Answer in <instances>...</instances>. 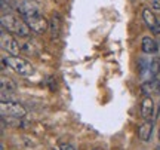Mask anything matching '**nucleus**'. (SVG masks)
<instances>
[{"instance_id":"1","label":"nucleus","mask_w":160,"mask_h":150,"mask_svg":"<svg viewBox=\"0 0 160 150\" xmlns=\"http://www.w3.org/2000/svg\"><path fill=\"white\" fill-rule=\"evenodd\" d=\"M2 28L8 30L9 33H15L19 37H28L30 36V27L25 23V19H19L17 15H13L12 12H2Z\"/></svg>"},{"instance_id":"2","label":"nucleus","mask_w":160,"mask_h":150,"mask_svg":"<svg viewBox=\"0 0 160 150\" xmlns=\"http://www.w3.org/2000/svg\"><path fill=\"white\" fill-rule=\"evenodd\" d=\"M3 63L8 64L15 73H18L19 76H31L34 73V69L33 65L25 61L22 58L17 57V55H9V57H5L3 58Z\"/></svg>"},{"instance_id":"3","label":"nucleus","mask_w":160,"mask_h":150,"mask_svg":"<svg viewBox=\"0 0 160 150\" xmlns=\"http://www.w3.org/2000/svg\"><path fill=\"white\" fill-rule=\"evenodd\" d=\"M0 111H2V117H9V119H24L27 115V110L22 104L12 103V101H2Z\"/></svg>"},{"instance_id":"4","label":"nucleus","mask_w":160,"mask_h":150,"mask_svg":"<svg viewBox=\"0 0 160 150\" xmlns=\"http://www.w3.org/2000/svg\"><path fill=\"white\" fill-rule=\"evenodd\" d=\"M25 23L28 24V27L31 31H34L37 34H43L45 31H48L49 28V23L46 21V18L37 12V13H33V15H30V17H25Z\"/></svg>"},{"instance_id":"5","label":"nucleus","mask_w":160,"mask_h":150,"mask_svg":"<svg viewBox=\"0 0 160 150\" xmlns=\"http://www.w3.org/2000/svg\"><path fill=\"white\" fill-rule=\"evenodd\" d=\"M0 40H2V48H3V51H6L9 55H18V54H19V45H18L17 39H15L8 30L2 28Z\"/></svg>"},{"instance_id":"6","label":"nucleus","mask_w":160,"mask_h":150,"mask_svg":"<svg viewBox=\"0 0 160 150\" xmlns=\"http://www.w3.org/2000/svg\"><path fill=\"white\" fill-rule=\"evenodd\" d=\"M153 115H154V103H153V98L147 95L142 98V103H141V116L144 121H151Z\"/></svg>"},{"instance_id":"7","label":"nucleus","mask_w":160,"mask_h":150,"mask_svg":"<svg viewBox=\"0 0 160 150\" xmlns=\"http://www.w3.org/2000/svg\"><path fill=\"white\" fill-rule=\"evenodd\" d=\"M153 134V121H144L142 125L138 128V138L141 141H150Z\"/></svg>"},{"instance_id":"8","label":"nucleus","mask_w":160,"mask_h":150,"mask_svg":"<svg viewBox=\"0 0 160 150\" xmlns=\"http://www.w3.org/2000/svg\"><path fill=\"white\" fill-rule=\"evenodd\" d=\"M142 51L145 54H150V55H153L156 52L159 51V43L153 39V37H150V36H145L142 39Z\"/></svg>"},{"instance_id":"9","label":"nucleus","mask_w":160,"mask_h":150,"mask_svg":"<svg viewBox=\"0 0 160 150\" xmlns=\"http://www.w3.org/2000/svg\"><path fill=\"white\" fill-rule=\"evenodd\" d=\"M142 18H144V21H145V24H147L151 30L154 28L156 24H157V21H159V18L156 17V15L150 11V9H144V11H142Z\"/></svg>"},{"instance_id":"10","label":"nucleus","mask_w":160,"mask_h":150,"mask_svg":"<svg viewBox=\"0 0 160 150\" xmlns=\"http://www.w3.org/2000/svg\"><path fill=\"white\" fill-rule=\"evenodd\" d=\"M0 85H2V92H13V91H17V85H15V82L9 79V77H5V76H2V79H0Z\"/></svg>"},{"instance_id":"11","label":"nucleus","mask_w":160,"mask_h":150,"mask_svg":"<svg viewBox=\"0 0 160 150\" xmlns=\"http://www.w3.org/2000/svg\"><path fill=\"white\" fill-rule=\"evenodd\" d=\"M141 89H142V92H147V94H151V92H154V91H159L160 89V82L154 80V79H148L145 83H142Z\"/></svg>"},{"instance_id":"12","label":"nucleus","mask_w":160,"mask_h":150,"mask_svg":"<svg viewBox=\"0 0 160 150\" xmlns=\"http://www.w3.org/2000/svg\"><path fill=\"white\" fill-rule=\"evenodd\" d=\"M49 28H51V33L53 37H57L59 34V31H61V18L58 17V15L52 17L51 23H49Z\"/></svg>"},{"instance_id":"13","label":"nucleus","mask_w":160,"mask_h":150,"mask_svg":"<svg viewBox=\"0 0 160 150\" xmlns=\"http://www.w3.org/2000/svg\"><path fill=\"white\" fill-rule=\"evenodd\" d=\"M59 150H76V149L71 144H68V143H62L59 146Z\"/></svg>"},{"instance_id":"14","label":"nucleus","mask_w":160,"mask_h":150,"mask_svg":"<svg viewBox=\"0 0 160 150\" xmlns=\"http://www.w3.org/2000/svg\"><path fill=\"white\" fill-rule=\"evenodd\" d=\"M151 8L156 11H160V0H151Z\"/></svg>"},{"instance_id":"15","label":"nucleus","mask_w":160,"mask_h":150,"mask_svg":"<svg viewBox=\"0 0 160 150\" xmlns=\"http://www.w3.org/2000/svg\"><path fill=\"white\" fill-rule=\"evenodd\" d=\"M153 33H156V34H160V19L157 21V24H156V27L153 28Z\"/></svg>"},{"instance_id":"16","label":"nucleus","mask_w":160,"mask_h":150,"mask_svg":"<svg viewBox=\"0 0 160 150\" xmlns=\"http://www.w3.org/2000/svg\"><path fill=\"white\" fill-rule=\"evenodd\" d=\"M93 150H104V149H101V147H95Z\"/></svg>"},{"instance_id":"17","label":"nucleus","mask_w":160,"mask_h":150,"mask_svg":"<svg viewBox=\"0 0 160 150\" xmlns=\"http://www.w3.org/2000/svg\"><path fill=\"white\" fill-rule=\"evenodd\" d=\"M156 150H160V146H159V147H157V149H156Z\"/></svg>"},{"instance_id":"18","label":"nucleus","mask_w":160,"mask_h":150,"mask_svg":"<svg viewBox=\"0 0 160 150\" xmlns=\"http://www.w3.org/2000/svg\"><path fill=\"white\" fill-rule=\"evenodd\" d=\"M159 140H160V132H159Z\"/></svg>"}]
</instances>
